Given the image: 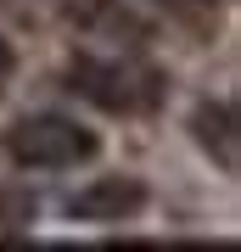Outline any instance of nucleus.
I'll list each match as a JSON object with an SVG mask.
<instances>
[{
  "mask_svg": "<svg viewBox=\"0 0 241 252\" xmlns=\"http://www.w3.org/2000/svg\"><path fill=\"white\" fill-rule=\"evenodd\" d=\"M11 67H17V56H11L6 34H0V95H6V84H11Z\"/></svg>",
  "mask_w": 241,
  "mask_h": 252,
  "instance_id": "5",
  "label": "nucleus"
},
{
  "mask_svg": "<svg viewBox=\"0 0 241 252\" xmlns=\"http://www.w3.org/2000/svg\"><path fill=\"white\" fill-rule=\"evenodd\" d=\"M191 135L224 174L236 168V101H197L191 112Z\"/></svg>",
  "mask_w": 241,
  "mask_h": 252,
  "instance_id": "4",
  "label": "nucleus"
},
{
  "mask_svg": "<svg viewBox=\"0 0 241 252\" xmlns=\"http://www.w3.org/2000/svg\"><path fill=\"white\" fill-rule=\"evenodd\" d=\"M68 90L84 95L90 107L112 112V118H135L157 101V73L140 62H124V56H73Z\"/></svg>",
  "mask_w": 241,
  "mask_h": 252,
  "instance_id": "2",
  "label": "nucleus"
},
{
  "mask_svg": "<svg viewBox=\"0 0 241 252\" xmlns=\"http://www.w3.org/2000/svg\"><path fill=\"white\" fill-rule=\"evenodd\" d=\"M96 152H101L96 129H84L79 118H62V112H34L6 129V157L28 174H68Z\"/></svg>",
  "mask_w": 241,
  "mask_h": 252,
  "instance_id": "1",
  "label": "nucleus"
},
{
  "mask_svg": "<svg viewBox=\"0 0 241 252\" xmlns=\"http://www.w3.org/2000/svg\"><path fill=\"white\" fill-rule=\"evenodd\" d=\"M146 202H152L146 180L107 174V180H90L84 190L68 196V219H79V224H124V219H135Z\"/></svg>",
  "mask_w": 241,
  "mask_h": 252,
  "instance_id": "3",
  "label": "nucleus"
}]
</instances>
